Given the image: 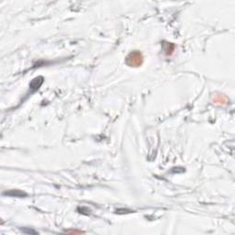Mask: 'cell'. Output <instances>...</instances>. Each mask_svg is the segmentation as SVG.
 <instances>
[{"label":"cell","instance_id":"2","mask_svg":"<svg viewBox=\"0 0 235 235\" xmlns=\"http://www.w3.org/2000/svg\"><path fill=\"white\" fill-rule=\"evenodd\" d=\"M4 194L7 195V196H10V197H16V198H22V197H26L27 196L25 192L20 191V190H10V191L5 192Z\"/></svg>","mask_w":235,"mask_h":235},{"label":"cell","instance_id":"1","mask_svg":"<svg viewBox=\"0 0 235 235\" xmlns=\"http://www.w3.org/2000/svg\"><path fill=\"white\" fill-rule=\"evenodd\" d=\"M42 83H43V78L42 77H37V78L33 79L32 81H31V83H30V85H29V87H30V89H32V90H37V89H39V87L42 85Z\"/></svg>","mask_w":235,"mask_h":235},{"label":"cell","instance_id":"3","mask_svg":"<svg viewBox=\"0 0 235 235\" xmlns=\"http://www.w3.org/2000/svg\"><path fill=\"white\" fill-rule=\"evenodd\" d=\"M22 232H23V233H31V234H36V233H37L35 231L28 230V229H23V230H22Z\"/></svg>","mask_w":235,"mask_h":235}]
</instances>
